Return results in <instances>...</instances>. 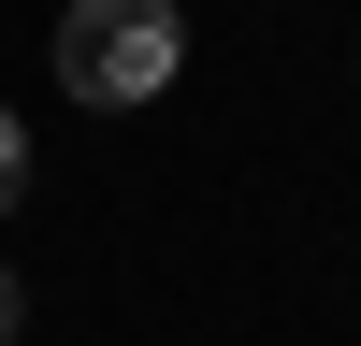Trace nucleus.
Returning a JSON list of instances; mask_svg holds the SVG:
<instances>
[{
	"label": "nucleus",
	"instance_id": "obj_1",
	"mask_svg": "<svg viewBox=\"0 0 361 346\" xmlns=\"http://www.w3.org/2000/svg\"><path fill=\"white\" fill-rule=\"evenodd\" d=\"M58 86L73 101H159L173 86V0H73L58 15Z\"/></svg>",
	"mask_w": 361,
	"mask_h": 346
},
{
	"label": "nucleus",
	"instance_id": "obj_2",
	"mask_svg": "<svg viewBox=\"0 0 361 346\" xmlns=\"http://www.w3.org/2000/svg\"><path fill=\"white\" fill-rule=\"evenodd\" d=\"M15 188H29V130L0 115V202H15Z\"/></svg>",
	"mask_w": 361,
	"mask_h": 346
},
{
	"label": "nucleus",
	"instance_id": "obj_3",
	"mask_svg": "<svg viewBox=\"0 0 361 346\" xmlns=\"http://www.w3.org/2000/svg\"><path fill=\"white\" fill-rule=\"evenodd\" d=\"M15 317H29V303H15V274H0V346H15Z\"/></svg>",
	"mask_w": 361,
	"mask_h": 346
}]
</instances>
